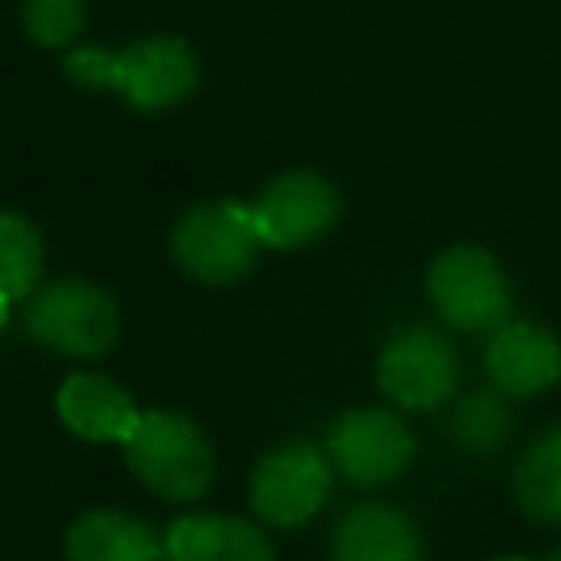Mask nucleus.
Instances as JSON below:
<instances>
[{
    "label": "nucleus",
    "instance_id": "nucleus-2",
    "mask_svg": "<svg viewBox=\"0 0 561 561\" xmlns=\"http://www.w3.org/2000/svg\"><path fill=\"white\" fill-rule=\"evenodd\" d=\"M127 461L142 484L165 500H196L211 481V450L188 420L150 412L127 438Z\"/></svg>",
    "mask_w": 561,
    "mask_h": 561
},
{
    "label": "nucleus",
    "instance_id": "nucleus-4",
    "mask_svg": "<svg viewBox=\"0 0 561 561\" xmlns=\"http://www.w3.org/2000/svg\"><path fill=\"white\" fill-rule=\"evenodd\" d=\"M427 285L443 320L461 331L500 328L512 308V289H507V277L500 273L496 257L477 247L446 250L431 265Z\"/></svg>",
    "mask_w": 561,
    "mask_h": 561
},
{
    "label": "nucleus",
    "instance_id": "nucleus-7",
    "mask_svg": "<svg viewBox=\"0 0 561 561\" xmlns=\"http://www.w3.org/2000/svg\"><path fill=\"white\" fill-rule=\"evenodd\" d=\"M339 219V193L320 173H285L254 204V227L265 247H305Z\"/></svg>",
    "mask_w": 561,
    "mask_h": 561
},
{
    "label": "nucleus",
    "instance_id": "nucleus-10",
    "mask_svg": "<svg viewBox=\"0 0 561 561\" xmlns=\"http://www.w3.org/2000/svg\"><path fill=\"white\" fill-rule=\"evenodd\" d=\"M489 377L507 397H535L561 377V343L535 323H507L484 354Z\"/></svg>",
    "mask_w": 561,
    "mask_h": 561
},
{
    "label": "nucleus",
    "instance_id": "nucleus-1",
    "mask_svg": "<svg viewBox=\"0 0 561 561\" xmlns=\"http://www.w3.org/2000/svg\"><path fill=\"white\" fill-rule=\"evenodd\" d=\"M66 73L78 85L119 89L142 112L173 108L196 89V58L181 39H147L119 55L89 47L66 58Z\"/></svg>",
    "mask_w": 561,
    "mask_h": 561
},
{
    "label": "nucleus",
    "instance_id": "nucleus-5",
    "mask_svg": "<svg viewBox=\"0 0 561 561\" xmlns=\"http://www.w3.org/2000/svg\"><path fill=\"white\" fill-rule=\"evenodd\" d=\"M27 328L50 351L93 358L108 351L119 335V312L108 293L85 280H58L32 305Z\"/></svg>",
    "mask_w": 561,
    "mask_h": 561
},
{
    "label": "nucleus",
    "instance_id": "nucleus-6",
    "mask_svg": "<svg viewBox=\"0 0 561 561\" xmlns=\"http://www.w3.org/2000/svg\"><path fill=\"white\" fill-rule=\"evenodd\" d=\"M331 489V469L320 458V450L297 443L280 446V450L265 454L262 466L254 469V484H250V500L254 512L273 527H297V523L312 519L323 507Z\"/></svg>",
    "mask_w": 561,
    "mask_h": 561
},
{
    "label": "nucleus",
    "instance_id": "nucleus-19",
    "mask_svg": "<svg viewBox=\"0 0 561 561\" xmlns=\"http://www.w3.org/2000/svg\"><path fill=\"white\" fill-rule=\"evenodd\" d=\"M9 305H12L9 297H0V328H4V323H9Z\"/></svg>",
    "mask_w": 561,
    "mask_h": 561
},
{
    "label": "nucleus",
    "instance_id": "nucleus-18",
    "mask_svg": "<svg viewBox=\"0 0 561 561\" xmlns=\"http://www.w3.org/2000/svg\"><path fill=\"white\" fill-rule=\"evenodd\" d=\"M81 0H24V27L43 47H62L81 32Z\"/></svg>",
    "mask_w": 561,
    "mask_h": 561
},
{
    "label": "nucleus",
    "instance_id": "nucleus-11",
    "mask_svg": "<svg viewBox=\"0 0 561 561\" xmlns=\"http://www.w3.org/2000/svg\"><path fill=\"white\" fill-rule=\"evenodd\" d=\"M58 415L73 435L89 438V443H127L142 420V412L124 389L93 374H73L62 385Z\"/></svg>",
    "mask_w": 561,
    "mask_h": 561
},
{
    "label": "nucleus",
    "instance_id": "nucleus-9",
    "mask_svg": "<svg viewBox=\"0 0 561 561\" xmlns=\"http://www.w3.org/2000/svg\"><path fill=\"white\" fill-rule=\"evenodd\" d=\"M331 454L351 481L381 484L404 473V466L412 461V435L397 415L366 408V412L343 415L331 435Z\"/></svg>",
    "mask_w": 561,
    "mask_h": 561
},
{
    "label": "nucleus",
    "instance_id": "nucleus-14",
    "mask_svg": "<svg viewBox=\"0 0 561 561\" xmlns=\"http://www.w3.org/2000/svg\"><path fill=\"white\" fill-rule=\"evenodd\" d=\"M70 561H158L154 535L139 519L119 512H93L73 523L70 530Z\"/></svg>",
    "mask_w": 561,
    "mask_h": 561
},
{
    "label": "nucleus",
    "instance_id": "nucleus-8",
    "mask_svg": "<svg viewBox=\"0 0 561 561\" xmlns=\"http://www.w3.org/2000/svg\"><path fill=\"white\" fill-rule=\"evenodd\" d=\"M377 377L400 408L427 412L454 392L458 358H454V346L435 331H408V335L392 339L389 351L381 354Z\"/></svg>",
    "mask_w": 561,
    "mask_h": 561
},
{
    "label": "nucleus",
    "instance_id": "nucleus-12",
    "mask_svg": "<svg viewBox=\"0 0 561 561\" xmlns=\"http://www.w3.org/2000/svg\"><path fill=\"white\" fill-rule=\"evenodd\" d=\"M170 561H273V550L257 527L227 515H188L165 535Z\"/></svg>",
    "mask_w": 561,
    "mask_h": 561
},
{
    "label": "nucleus",
    "instance_id": "nucleus-16",
    "mask_svg": "<svg viewBox=\"0 0 561 561\" xmlns=\"http://www.w3.org/2000/svg\"><path fill=\"white\" fill-rule=\"evenodd\" d=\"M43 270V242L27 219L0 211V297L20 300L32 293Z\"/></svg>",
    "mask_w": 561,
    "mask_h": 561
},
{
    "label": "nucleus",
    "instance_id": "nucleus-3",
    "mask_svg": "<svg viewBox=\"0 0 561 561\" xmlns=\"http://www.w3.org/2000/svg\"><path fill=\"white\" fill-rule=\"evenodd\" d=\"M262 247L254 227V208L242 204H204L178 224L173 254L201 280H234L250 270L254 250Z\"/></svg>",
    "mask_w": 561,
    "mask_h": 561
},
{
    "label": "nucleus",
    "instance_id": "nucleus-13",
    "mask_svg": "<svg viewBox=\"0 0 561 561\" xmlns=\"http://www.w3.org/2000/svg\"><path fill=\"white\" fill-rule=\"evenodd\" d=\"M335 561H423L420 535L408 523V515L392 507H358L339 527Z\"/></svg>",
    "mask_w": 561,
    "mask_h": 561
},
{
    "label": "nucleus",
    "instance_id": "nucleus-20",
    "mask_svg": "<svg viewBox=\"0 0 561 561\" xmlns=\"http://www.w3.org/2000/svg\"><path fill=\"white\" fill-rule=\"evenodd\" d=\"M507 561H523V558H507Z\"/></svg>",
    "mask_w": 561,
    "mask_h": 561
},
{
    "label": "nucleus",
    "instance_id": "nucleus-17",
    "mask_svg": "<svg viewBox=\"0 0 561 561\" xmlns=\"http://www.w3.org/2000/svg\"><path fill=\"white\" fill-rule=\"evenodd\" d=\"M507 435V408L492 392L466 397L454 412V438L466 450H492Z\"/></svg>",
    "mask_w": 561,
    "mask_h": 561
},
{
    "label": "nucleus",
    "instance_id": "nucleus-15",
    "mask_svg": "<svg viewBox=\"0 0 561 561\" xmlns=\"http://www.w3.org/2000/svg\"><path fill=\"white\" fill-rule=\"evenodd\" d=\"M515 496L523 512L542 523H561V431H550L515 469Z\"/></svg>",
    "mask_w": 561,
    "mask_h": 561
},
{
    "label": "nucleus",
    "instance_id": "nucleus-21",
    "mask_svg": "<svg viewBox=\"0 0 561 561\" xmlns=\"http://www.w3.org/2000/svg\"><path fill=\"white\" fill-rule=\"evenodd\" d=\"M553 561H561V553H558V558H553Z\"/></svg>",
    "mask_w": 561,
    "mask_h": 561
}]
</instances>
